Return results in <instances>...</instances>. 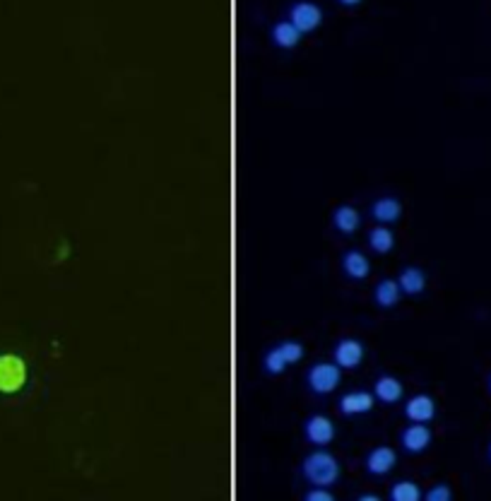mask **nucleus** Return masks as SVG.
I'll return each instance as SVG.
<instances>
[{
	"mask_svg": "<svg viewBox=\"0 0 491 501\" xmlns=\"http://www.w3.org/2000/svg\"><path fill=\"white\" fill-rule=\"evenodd\" d=\"M303 478L313 487H333L340 480V463L328 451H313L303 458Z\"/></svg>",
	"mask_w": 491,
	"mask_h": 501,
	"instance_id": "1",
	"label": "nucleus"
},
{
	"mask_svg": "<svg viewBox=\"0 0 491 501\" xmlns=\"http://www.w3.org/2000/svg\"><path fill=\"white\" fill-rule=\"evenodd\" d=\"M306 381H308V388H311L313 393L328 395V393H333L335 388L340 386V381H342V369L338 367V364L318 362V364H313V367L308 369Z\"/></svg>",
	"mask_w": 491,
	"mask_h": 501,
	"instance_id": "2",
	"label": "nucleus"
},
{
	"mask_svg": "<svg viewBox=\"0 0 491 501\" xmlns=\"http://www.w3.org/2000/svg\"><path fill=\"white\" fill-rule=\"evenodd\" d=\"M24 381H27V367L20 357H0V391L15 393L20 391Z\"/></svg>",
	"mask_w": 491,
	"mask_h": 501,
	"instance_id": "3",
	"label": "nucleus"
},
{
	"mask_svg": "<svg viewBox=\"0 0 491 501\" xmlns=\"http://www.w3.org/2000/svg\"><path fill=\"white\" fill-rule=\"evenodd\" d=\"M289 22L294 24V27L299 29L301 34H308V32H313V29L323 22V10L315 3H306V0H301V3L291 5Z\"/></svg>",
	"mask_w": 491,
	"mask_h": 501,
	"instance_id": "4",
	"label": "nucleus"
},
{
	"mask_svg": "<svg viewBox=\"0 0 491 501\" xmlns=\"http://www.w3.org/2000/svg\"><path fill=\"white\" fill-rule=\"evenodd\" d=\"M364 345L354 338H345L335 345V364L340 369H357L364 360Z\"/></svg>",
	"mask_w": 491,
	"mask_h": 501,
	"instance_id": "5",
	"label": "nucleus"
},
{
	"mask_svg": "<svg viewBox=\"0 0 491 501\" xmlns=\"http://www.w3.org/2000/svg\"><path fill=\"white\" fill-rule=\"evenodd\" d=\"M303 434L313 446H328V443L335 438V424L325 414H313L308 417V422L303 424Z\"/></svg>",
	"mask_w": 491,
	"mask_h": 501,
	"instance_id": "6",
	"label": "nucleus"
},
{
	"mask_svg": "<svg viewBox=\"0 0 491 501\" xmlns=\"http://www.w3.org/2000/svg\"><path fill=\"white\" fill-rule=\"evenodd\" d=\"M405 417L412 419V422H421V424L431 422V419L436 417V403H433V398L426 393L414 395V398H409L405 405Z\"/></svg>",
	"mask_w": 491,
	"mask_h": 501,
	"instance_id": "7",
	"label": "nucleus"
},
{
	"mask_svg": "<svg viewBox=\"0 0 491 501\" xmlns=\"http://www.w3.org/2000/svg\"><path fill=\"white\" fill-rule=\"evenodd\" d=\"M400 441H402V448L409 451V453H421V451H426L428 443H431V431L421 422H414L412 426H407V429L402 431Z\"/></svg>",
	"mask_w": 491,
	"mask_h": 501,
	"instance_id": "8",
	"label": "nucleus"
},
{
	"mask_svg": "<svg viewBox=\"0 0 491 501\" xmlns=\"http://www.w3.org/2000/svg\"><path fill=\"white\" fill-rule=\"evenodd\" d=\"M397 453L390 446H378L366 456V470L371 475H388L395 468Z\"/></svg>",
	"mask_w": 491,
	"mask_h": 501,
	"instance_id": "9",
	"label": "nucleus"
},
{
	"mask_svg": "<svg viewBox=\"0 0 491 501\" xmlns=\"http://www.w3.org/2000/svg\"><path fill=\"white\" fill-rule=\"evenodd\" d=\"M376 403V395L366 393V391H352V393H345L340 398V412L342 414H362V412H369L371 407Z\"/></svg>",
	"mask_w": 491,
	"mask_h": 501,
	"instance_id": "10",
	"label": "nucleus"
},
{
	"mask_svg": "<svg viewBox=\"0 0 491 501\" xmlns=\"http://www.w3.org/2000/svg\"><path fill=\"white\" fill-rule=\"evenodd\" d=\"M402 393H405V388H402L400 379H395V376H381L374 386V395L381 403H388V405L397 403V400L402 398Z\"/></svg>",
	"mask_w": 491,
	"mask_h": 501,
	"instance_id": "11",
	"label": "nucleus"
},
{
	"mask_svg": "<svg viewBox=\"0 0 491 501\" xmlns=\"http://www.w3.org/2000/svg\"><path fill=\"white\" fill-rule=\"evenodd\" d=\"M342 270H345L352 280H364V277L371 273L369 258H366L362 251H347L345 258H342Z\"/></svg>",
	"mask_w": 491,
	"mask_h": 501,
	"instance_id": "12",
	"label": "nucleus"
},
{
	"mask_svg": "<svg viewBox=\"0 0 491 501\" xmlns=\"http://www.w3.org/2000/svg\"><path fill=\"white\" fill-rule=\"evenodd\" d=\"M272 41L279 48H294L301 41V32L289 20H282L272 27Z\"/></svg>",
	"mask_w": 491,
	"mask_h": 501,
	"instance_id": "13",
	"label": "nucleus"
},
{
	"mask_svg": "<svg viewBox=\"0 0 491 501\" xmlns=\"http://www.w3.org/2000/svg\"><path fill=\"white\" fill-rule=\"evenodd\" d=\"M333 222L342 234H354L359 229V225H362V215H359V210L352 205H340L338 210H335Z\"/></svg>",
	"mask_w": 491,
	"mask_h": 501,
	"instance_id": "14",
	"label": "nucleus"
},
{
	"mask_svg": "<svg viewBox=\"0 0 491 501\" xmlns=\"http://www.w3.org/2000/svg\"><path fill=\"white\" fill-rule=\"evenodd\" d=\"M371 215H374V220H378L381 225H390V222L400 220L402 205L395 200V198H381V200L374 203V208H371Z\"/></svg>",
	"mask_w": 491,
	"mask_h": 501,
	"instance_id": "15",
	"label": "nucleus"
},
{
	"mask_svg": "<svg viewBox=\"0 0 491 501\" xmlns=\"http://www.w3.org/2000/svg\"><path fill=\"white\" fill-rule=\"evenodd\" d=\"M397 282H400V289L405 294H421L426 287V275L421 268H405Z\"/></svg>",
	"mask_w": 491,
	"mask_h": 501,
	"instance_id": "16",
	"label": "nucleus"
},
{
	"mask_svg": "<svg viewBox=\"0 0 491 501\" xmlns=\"http://www.w3.org/2000/svg\"><path fill=\"white\" fill-rule=\"evenodd\" d=\"M400 282L397 280H381L376 284V304L383 308H390L400 301Z\"/></svg>",
	"mask_w": 491,
	"mask_h": 501,
	"instance_id": "17",
	"label": "nucleus"
},
{
	"mask_svg": "<svg viewBox=\"0 0 491 501\" xmlns=\"http://www.w3.org/2000/svg\"><path fill=\"white\" fill-rule=\"evenodd\" d=\"M369 246L374 249L376 253H390L395 246V234L390 232L388 227H376L371 229L369 234Z\"/></svg>",
	"mask_w": 491,
	"mask_h": 501,
	"instance_id": "18",
	"label": "nucleus"
},
{
	"mask_svg": "<svg viewBox=\"0 0 491 501\" xmlns=\"http://www.w3.org/2000/svg\"><path fill=\"white\" fill-rule=\"evenodd\" d=\"M390 499L393 501H419L421 499V490L409 480H402V482H395L390 487Z\"/></svg>",
	"mask_w": 491,
	"mask_h": 501,
	"instance_id": "19",
	"label": "nucleus"
},
{
	"mask_svg": "<svg viewBox=\"0 0 491 501\" xmlns=\"http://www.w3.org/2000/svg\"><path fill=\"white\" fill-rule=\"evenodd\" d=\"M263 367H265L267 374L277 376V374H282V371L287 369V360H284L282 352H279V350L275 348V350H270V352H267V355H265Z\"/></svg>",
	"mask_w": 491,
	"mask_h": 501,
	"instance_id": "20",
	"label": "nucleus"
},
{
	"mask_svg": "<svg viewBox=\"0 0 491 501\" xmlns=\"http://www.w3.org/2000/svg\"><path fill=\"white\" fill-rule=\"evenodd\" d=\"M277 350L282 352V357L287 360V364H296L303 357V345L296 343V340H287V343L277 345Z\"/></svg>",
	"mask_w": 491,
	"mask_h": 501,
	"instance_id": "21",
	"label": "nucleus"
},
{
	"mask_svg": "<svg viewBox=\"0 0 491 501\" xmlns=\"http://www.w3.org/2000/svg\"><path fill=\"white\" fill-rule=\"evenodd\" d=\"M424 497H426V501H450L453 492L448 485H433Z\"/></svg>",
	"mask_w": 491,
	"mask_h": 501,
	"instance_id": "22",
	"label": "nucleus"
},
{
	"mask_svg": "<svg viewBox=\"0 0 491 501\" xmlns=\"http://www.w3.org/2000/svg\"><path fill=\"white\" fill-rule=\"evenodd\" d=\"M306 501H333V494L328 492V487H315V490L306 492Z\"/></svg>",
	"mask_w": 491,
	"mask_h": 501,
	"instance_id": "23",
	"label": "nucleus"
},
{
	"mask_svg": "<svg viewBox=\"0 0 491 501\" xmlns=\"http://www.w3.org/2000/svg\"><path fill=\"white\" fill-rule=\"evenodd\" d=\"M359 501H381V497H376V494H362Z\"/></svg>",
	"mask_w": 491,
	"mask_h": 501,
	"instance_id": "24",
	"label": "nucleus"
},
{
	"mask_svg": "<svg viewBox=\"0 0 491 501\" xmlns=\"http://www.w3.org/2000/svg\"><path fill=\"white\" fill-rule=\"evenodd\" d=\"M342 5H357V3H362V0H340Z\"/></svg>",
	"mask_w": 491,
	"mask_h": 501,
	"instance_id": "25",
	"label": "nucleus"
},
{
	"mask_svg": "<svg viewBox=\"0 0 491 501\" xmlns=\"http://www.w3.org/2000/svg\"><path fill=\"white\" fill-rule=\"evenodd\" d=\"M489 458H491V443H489Z\"/></svg>",
	"mask_w": 491,
	"mask_h": 501,
	"instance_id": "26",
	"label": "nucleus"
}]
</instances>
